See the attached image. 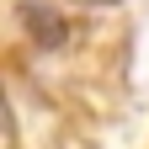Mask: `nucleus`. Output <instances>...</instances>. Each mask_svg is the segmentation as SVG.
<instances>
[{
	"mask_svg": "<svg viewBox=\"0 0 149 149\" xmlns=\"http://www.w3.org/2000/svg\"><path fill=\"white\" fill-rule=\"evenodd\" d=\"M16 16H22V27H27V37H32L37 48H64L69 22H64L53 6H43V0H22V11H16Z\"/></svg>",
	"mask_w": 149,
	"mask_h": 149,
	"instance_id": "1",
	"label": "nucleus"
},
{
	"mask_svg": "<svg viewBox=\"0 0 149 149\" xmlns=\"http://www.w3.org/2000/svg\"><path fill=\"white\" fill-rule=\"evenodd\" d=\"M80 6H117V0H80Z\"/></svg>",
	"mask_w": 149,
	"mask_h": 149,
	"instance_id": "2",
	"label": "nucleus"
}]
</instances>
